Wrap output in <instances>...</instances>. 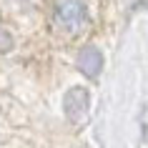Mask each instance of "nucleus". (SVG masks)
<instances>
[{"label":"nucleus","mask_w":148,"mask_h":148,"mask_svg":"<svg viewBox=\"0 0 148 148\" xmlns=\"http://www.w3.org/2000/svg\"><path fill=\"white\" fill-rule=\"evenodd\" d=\"M53 23L65 35H80L90 23L86 3L83 0H55Z\"/></svg>","instance_id":"f257e3e1"},{"label":"nucleus","mask_w":148,"mask_h":148,"mask_svg":"<svg viewBox=\"0 0 148 148\" xmlns=\"http://www.w3.org/2000/svg\"><path fill=\"white\" fill-rule=\"evenodd\" d=\"M63 108H65V116H68V121L73 125L86 123L88 110H90V95H88V90L86 88H70L65 93Z\"/></svg>","instance_id":"f03ea898"},{"label":"nucleus","mask_w":148,"mask_h":148,"mask_svg":"<svg viewBox=\"0 0 148 148\" xmlns=\"http://www.w3.org/2000/svg\"><path fill=\"white\" fill-rule=\"evenodd\" d=\"M78 68H80V73H83V75L95 78V75L101 73V68H103V55H101V50H98V48H93V45L83 48V50H80V55H78Z\"/></svg>","instance_id":"7ed1b4c3"}]
</instances>
